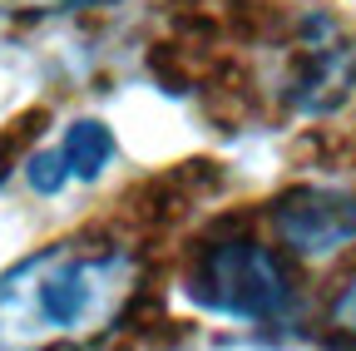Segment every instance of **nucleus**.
Here are the masks:
<instances>
[{
	"instance_id": "5",
	"label": "nucleus",
	"mask_w": 356,
	"mask_h": 351,
	"mask_svg": "<svg viewBox=\"0 0 356 351\" xmlns=\"http://www.w3.org/2000/svg\"><path fill=\"white\" fill-rule=\"evenodd\" d=\"M109 158H114L109 124H99V119H74L55 149L25 158V183H30V193H40V198H55L70 179L95 183L99 173L109 168Z\"/></svg>"
},
{
	"instance_id": "4",
	"label": "nucleus",
	"mask_w": 356,
	"mask_h": 351,
	"mask_svg": "<svg viewBox=\"0 0 356 351\" xmlns=\"http://www.w3.org/2000/svg\"><path fill=\"white\" fill-rule=\"evenodd\" d=\"M273 233L302 257H332L356 238V193L346 188H292L273 208Z\"/></svg>"
},
{
	"instance_id": "3",
	"label": "nucleus",
	"mask_w": 356,
	"mask_h": 351,
	"mask_svg": "<svg viewBox=\"0 0 356 351\" xmlns=\"http://www.w3.org/2000/svg\"><path fill=\"white\" fill-rule=\"evenodd\" d=\"M351 90H356V45L327 15L302 20L292 65L282 79V99L292 104V114H302V119L332 114L351 99Z\"/></svg>"
},
{
	"instance_id": "2",
	"label": "nucleus",
	"mask_w": 356,
	"mask_h": 351,
	"mask_svg": "<svg viewBox=\"0 0 356 351\" xmlns=\"http://www.w3.org/2000/svg\"><path fill=\"white\" fill-rule=\"evenodd\" d=\"M184 292L198 312L228 317V322H282L297 302V287L282 268V257L257 243L203 247Z\"/></svg>"
},
{
	"instance_id": "1",
	"label": "nucleus",
	"mask_w": 356,
	"mask_h": 351,
	"mask_svg": "<svg viewBox=\"0 0 356 351\" xmlns=\"http://www.w3.org/2000/svg\"><path fill=\"white\" fill-rule=\"evenodd\" d=\"M134 292L124 247L55 243L0 272V346L84 341L104 332Z\"/></svg>"
},
{
	"instance_id": "7",
	"label": "nucleus",
	"mask_w": 356,
	"mask_h": 351,
	"mask_svg": "<svg viewBox=\"0 0 356 351\" xmlns=\"http://www.w3.org/2000/svg\"><path fill=\"white\" fill-rule=\"evenodd\" d=\"M332 322H337V327H346V332L356 336V282H346V292L332 302Z\"/></svg>"
},
{
	"instance_id": "6",
	"label": "nucleus",
	"mask_w": 356,
	"mask_h": 351,
	"mask_svg": "<svg viewBox=\"0 0 356 351\" xmlns=\"http://www.w3.org/2000/svg\"><path fill=\"white\" fill-rule=\"evenodd\" d=\"M99 6H114V0H0V10L10 15H79Z\"/></svg>"
}]
</instances>
